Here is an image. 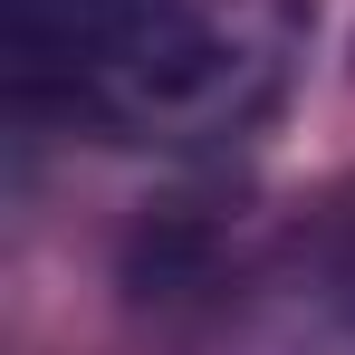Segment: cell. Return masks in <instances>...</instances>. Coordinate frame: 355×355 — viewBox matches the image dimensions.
Segmentation results:
<instances>
[{
	"mask_svg": "<svg viewBox=\"0 0 355 355\" xmlns=\"http://www.w3.org/2000/svg\"><path fill=\"white\" fill-rule=\"evenodd\" d=\"M297 77V0H10V87L29 116L106 144H250Z\"/></svg>",
	"mask_w": 355,
	"mask_h": 355,
	"instance_id": "6da1fadb",
	"label": "cell"
},
{
	"mask_svg": "<svg viewBox=\"0 0 355 355\" xmlns=\"http://www.w3.org/2000/svg\"><path fill=\"white\" fill-rule=\"evenodd\" d=\"M240 355H355V202H336L250 279Z\"/></svg>",
	"mask_w": 355,
	"mask_h": 355,
	"instance_id": "7a4b0ae2",
	"label": "cell"
}]
</instances>
